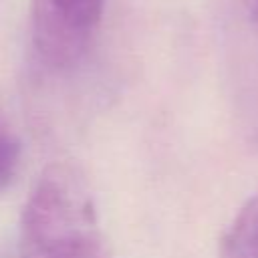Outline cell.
<instances>
[{"label": "cell", "mask_w": 258, "mask_h": 258, "mask_svg": "<svg viewBox=\"0 0 258 258\" xmlns=\"http://www.w3.org/2000/svg\"><path fill=\"white\" fill-rule=\"evenodd\" d=\"M218 258H258V194L232 218L220 240Z\"/></svg>", "instance_id": "3957f363"}, {"label": "cell", "mask_w": 258, "mask_h": 258, "mask_svg": "<svg viewBox=\"0 0 258 258\" xmlns=\"http://www.w3.org/2000/svg\"><path fill=\"white\" fill-rule=\"evenodd\" d=\"M107 0H30V32L38 58L56 71L81 62L93 44Z\"/></svg>", "instance_id": "7a4b0ae2"}, {"label": "cell", "mask_w": 258, "mask_h": 258, "mask_svg": "<svg viewBox=\"0 0 258 258\" xmlns=\"http://www.w3.org/2000/svg\"><path fill=\"white\" fill-rule=\"evenodd\" d=\"M22 145L12 125L0 113V194H4L14 181L20 165Z\"/></svg>", "instance_id": "277c9868"}, {"label": "cell", "mask_w": 258, "mask_h": 258, "mask_svg": "<svg viewBox=\"0 0 258 258\" xmlns=\"http://www.w3.org/2000/svg\"><path fill=\"white\" fill-rule=\"evenodd\" d=\"M20 258H111L93 191L73 163L46 165L32 185L20 216Z\"/></svg>", "instance_id": "6da1fadb"}]
</instances>
